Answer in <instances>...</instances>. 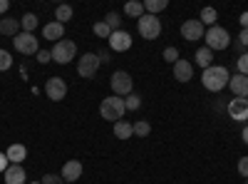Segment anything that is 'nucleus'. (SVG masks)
Listing matches in <instances>:
<instances>
[{
	"label": "nucleus",
	"instance_id": "obj_20",
	"mask_svg": "<svg viewBox=\"0 0 248 184\" xmlns=\"http://www.w3.org/2000/svg\"><path fill=\"white\" fill-rule=\"evenodd\" d=\"M114 137L117 139H132L134 137V127L129 125V122L119 119V122H114Z\"/></svg>",
	"mask_w": 248,
	"mask_h": 184
},
{
	"label": "nucleus",
	"instance_id": "obj_35",
	"mask_svg": "<svg viewBox=\"0 0 248 184\" xmlns=\"http://www.w3.org/2000/svg\"><path fill=\"white\" fill-rule=\"evenodd\" d=\"M43 184H65V179H62L60 174H45L43 177Z\"/></svg>",
	"mask_w": 248,
	"mask_h": 184
},
{
	"label": "nucleus",
	"instance_id": "obj_25",
	"mask_svg": "<svg viewBox=\"0 0 248 184\" xmlns=\"http://www.w3.org/2000/svg\"><path fill=\"white\" fill-rule=\"evenodd\" d=\"M20 28H25V33H32L37 28V15L35 13H25L20 17Z\"/></svg>",
	"mask_w": 248,
	"mask_h": 184
},
{
	"label": "nucleus",
	"instance_id": "obj_1",
	"mask_svg": "<svg viewBox=\"0 0 248 184\" xmlns=\"http://www.w3.org/2000/svg\"><path fill=\"white\" fill-rule=\"evenodd\" d=\"M229 80H231V75H229V70H226L223 65H211V67H206L203 75H201V83H203V87L209 92H221L226 85H229Z\"/></svg>",
	"mask_w": 248,
	"mask_h": 184
},
{
	"label": "nucleus",
	"instance_id": "obj_30",
	"mask_svg": "<svg viewBox=\"0 0 248 184\" xmlns=\"http://www.w3.org/2000/svg\"><path fill=\"white\" fill-rule=\"evenodd\" d=\"M216 17H218V15H216V10H214V8H203L199 20H201L203 25H211V28H214V25H216Z\"/></svg>",
	"mask_w": 248,
	"mask_h": 184
},
{
	"label": "nucleus",
	"instance_id": "obj_9",
	"mask_svg": "<svg viewBox=\"0 0 248 184\" xmlns=\"http://www.w3.org/2000/svg\"><path fill=\"white\" fill-rule=\"evenodd\" d=\"M45 95H47V100H52V102L65 100V97H67V83H65L62 77H50L47 83H45Z\"/></svg>",
	"mask_w": 248,
	"mask_h": 184
},
{
	"label": "nucleus",
	"instance_id": "obj_39",
	"mask_svg": "<svg viewBox=\"0 0 248 184\" xmlns=\"http://www.w3.org/2000/svg\"><path fill=\"white\" fill-rule=\"evenodd\" d=\"M8 8H10V0H0V15H3V17H5Z\"/></svg>",
	"mask_w": 248,
	"mask_h": 184
},
{
	"label": "nucleus",
	"instance_id": "obj_2",
	"mask_svg": "<svg viewBox=\"0 0 248 184\" xmlns=\"http://www.w3.org/2000/svg\"><path fill=\"white\" fill-rule=\"evenodd\" d=\"M124 112H127V107H124V100L117 97V95H109L102 100V105H99V115L109 119V122H119L124 117Z\"/></svg>",
	"mask_w": 248,
	"mask_h": 184
},
{
	"label": "nucleus",
	"instance_id": "obj_36",
	"mask_svg": "<svg viewBox=\"0 0 248 184\" xmlns=\"http://www.w3.org/2000/svg\"><path fill=\"white\" fill-rule=\"evenodd\" d=\"M35 57H37V63H43V65H47V63H50V60H52V55H50V50H40V52H37Z\"/></svg>",
	"mask_w": 248,
	"mask_h": 184
},
{
	"label": "nucleus",
	"instance_id": "obj_38",
	"mask_svg": "<svg viewBox=\"0 0 248 184\" xmlns=\"http://www.w3.org/2000/svg\"><path fill=\"white\" fill-rule=\"evenodd\" d=\"M8 167H10V165H8V157H5L3 152H0V172L5 174V169H8Z\"/></svg>",
	"mask_w": 248,
	"mask_h": 184
},
{
	"label": "nucleus",
	"instance_id": "obj_21",
	"mask_svg": "<svg viewBox=\"0 0 248 184\" xmlns=\"http://www.w3.org/2000/svg\"><path fill=\"white\" fill-rule=\"evenodd\" d=\"M167 5H169V0H144V13L156 15L161 10H167Z\"/></svg>",
	"mask_w": 248,
	"mask_h": 184
},
{
	"label": "nucleus",
	"instance_id": "obj_28",
	"mask_svg": "<svg viewBox=\"0 0 248 184\" xmlns=\"http://www.w3.org/2000/svg\"><path fill=\"white\" fill-rule=\"evenodd\" d=\"M124 107H127V112H137L139 107H141V97L139 95H127V97H124Z\"/></svg>",
	"mask_w": 248,
	"mask_h": 184
},
{
	"label": "nucleus",
	"instance_id": "obj_24",
	"mask_svg": "<svg viewBox=\"0 0 248 184\" xmlns=\"http://www.w3.org/2000/svg\"><path fill=\"white\" fill-rule=\"evenodd\" d=\"M72 15H75V10H72L70 5H57V10H55V23L65 25L67 20H72Z\"/></svg>",
	"mask_w": 248,
	"mask_h": 184
},
{
	"label": "nucleus",
	"instance_id": "obj_37",
	"mask_svg": "<svg viewBox=\"0 0 248 184\" xmlns=\"http://www.w3.org/2000/svg\"><path fill=\"white\" fill-rule=\"evenodd\" d=\"M238 45H241V48H248V28L241 30V35H238Z\"/></svg>",
	"mask_w": 248,
	"mask_h": 184
},
{
	"label": "nucleus",
	"instance_id": "obj_7",
	"mask_svg": "<svg viewBox=\"0 0 248 184\" xmlns=\"http://www.w3.org/2000/svg\"><path fill=\"white\" fill-rule=\"evenodd\" d=\"M99 65H102V60L97 57V52H85V55L77 60V75L85 77V80H90V77L97 75Z\"/></svg>",
	"mask_w": 248,
	"mask_h": 184
},
{
	"label": "nucleus",
	"instance_id": "obj_26",
	"mask_svg": "<svg viewBox=\"0 0 248 184\" xmlns=\"http://www.w3.org/2000/svg\"><path fill=\"white\" fill-rule=\"evenodd\" d=\"M132 127H134V134H137V137H141V139H144V137H149V132H152V125H149L147 119H139V122H134Z\"/></svg>",
	"mask_w": 248,
	"mask_h": 184
},
{
	"label": "nucleus",
	"instance_id": "obj_10",
	"mask_svg": "<svg viewBox=\"0 0 248 184\" xmlns=\"http://www.w3.org/2000/svg\"><path fill=\"white\" fill-rule=\"evenodd\" d=\"M82 172H85L82 162H79V159H70V162H65V165H62L60 177L65 179V184H77V179L82 177Z\"/></svg>",
	"mask_w": 248,
	"mask_h": 184
},
{
	"label": "nucleus",
	"instance_id": "obj_14",
	"mask_svg": "<svg viewBox=\"0 0 248 184\" xmlns=\"http://www.w3.org/2000/svg\"><path fill=\"white\" fill-rule=\"evenodd\" d=\"M174 77L179 80V83H189V80L194 77V65L189 63V60H176L174 63Z\"/></svg>",
	"mask_w": 248,
	"mask_h": 184
},
{
	"label": "nucleus",
	"instance_id": "obj_33",
	"mask_svg": "<svg viewBox=\"0 0 248 184\" xmlns=\"http://www.w3.org/2000/svg\"><path fill=\"white\" fill-rule=\"evenodd\" d=\"M164 60H167V63H176V60H179V50L176 48H167V50H164Z\"/></svg>",
	"mask_w": 248,
	"mask_h": 184
},
{
	"label": "nucleus",
	"instance_id": "obj_34",
	"mask_svg": "<svg viewBox=\"0 0 248 184\" xmlns=\"http://www.w3.org/2000/svg\"><path fill=\"white\" fill-rule=\"evenodd\" d=\"M238 174H241L243 179H248V157H241V159H238Z\"/></svg>",
	"mask_w": 248,
	"mask_h": 184
},
{
	"label": "nucleus",
	"instance_id": "obj_3",
	"mask_svg": "<svg viewBox=\"0 0 248 184\" xmlns=\"http://www.w3.org/2000/svg\"><path fill=\"white\" fill-rule=\"evenodd\" d=\"M203 40H206V48H209L211 52H214V50H226V48L231 45L229 30H226V28H218V25H214V28L206 30Z\"/></svg>",
	"mask_w": 248,
	"mask_h": 184
},
{
	"label": "nucleus",
	"instance_id": "obj_5",
	"mask_svg": "<svg viewBox=\"0 0 248 184\" xmlns=\"http://www.w3.org/2000/svg\"><path fill=\"white\" fill-rule=\"evenodd\" d=\"M50 55H52V60L57 65H67V63H72L75 55H77V45L72 43V40H60V43L52 45Z\"/></svg>",
	"mask_w": 248,
	"mask_h": 184
},
{
	"label": "nucleus",
	"instance_id": "obj_29",
	"mask_svg": "<svg viewBox=\"0 0 248 184\" xmlns=\"http://www.w3.org/2000/svg\"><path fill=\"white\" fill-rule=\"evenodd\" d=\"M92 30H94V35H97V37H102V40H109V37H112V30H109V25L105 23V20L94 23V28H92Z\"/></svg>",
	"mask_w": 248,
	"mask_h": 184
},
{
	"label": "nucleus",
	"instance_id": "obj_18",
	"mask_svg": "<svg viewBox=\"0 0 248 184\" xmlns=\"http://www.w3.org/2000/svg\"><path fill=\"white\" fill-rule=\"evenodd\" d=\"M43 37L52 40V43H60V40L65 37V25H62V23H47L43 28Z\"/></svg>",
	"mask_w": 248,
	"mask_h": 184
},
{
	"label": "nucleus",
	"instance_id": "obj_31",
	"mask_svg": "<svg viewBox=\"0 0 248 184\" xmlns=\"http://www.w3.org/2000/svg\"><path fill=\"white\" fill-rule=\"evenodd\" d=\"M10 67H13V55H10L8 50L0 48V72H5V70H10Z\"/></svg>",
	"mask_w": 248,
	"mask_h": 184
},
{
	"label": "nucleus",
	"instance_id": "obj_13",
	"mask_svg": "<svg viewBox=\"0 0 248 184\" xmlns=\"http://www.w3.org/2000/svg\"><path fill=\"white\" fill-rule=\"evenodd\" d=\"M109 48H112L114 52L129 50V48H132V35H129L127 30H117V33H112V37H109Z\"/></svg>",
	"mask_w": 248,
	"mask_h": 184
},
{
	"label": "nucleus",
	"instance_id": "obj_32",
	"mask_svg": "<svg viewBox=\"0 0 248 184\" xmlns=\"http://www.w3.org/2000/svg\"><path fill=\"white\" fill-rule=\"evenodd\" d=\"M236 65H238V72L248 77V52H243V55L236 60Z\"/></svg>",
	"mask_w": 248,
	"mask_h": 184
},
{
	"label": "nucleus",
	"instance_id": "obj_15",
	"mask_svg": "<svg viewBox=\"0 0 248 184\" xmlns=\"http://www.w3.org/2000/svg\"><path fill=\"white\" fill-rule=\"evenodd\" d=\"M25 182H28V174L23 165H10L5 169V184H25Z\"/></svg>",
	"mask_w": 248,
	"mask_h": 184
},
{
	"label": "nucleus",
	"instance_id": "obj_12",
	"mask_svg": "<svg viewBox=\"0 0 248 184\" xmlns=\"http://www.w3.org/2000/svg\"><path fill=\"white\" fill-rule=\"evenodd\" d=\"M229 117L236 122H246L248 119V100L246 97H233L229 102Z\"/></svg>",
	"mask_w": 248,
	"mask_h": 184
},
{
	"label": "nucleus",
	"instance_id": "obj_23",
	"mask_svg": "<svg viewBox=\"0 0 248 184\" xmlns=\"http://www.w3.org/2000/svg\"><path fill=\"white\" fill-rule=\"evenodd\" d=\"M124 15H129V17H141L144 15V3L141 0H129L127 5H124Z\"/></svg>",
	"mask_w": 248,
	"mask_h": 184
},
{
	"label": "nucleus",
	"instance_id": "obj_43",
	"mask_svg": "<svg viewBox=\"0 0 248 184\" xmlns=\"http://www.w3.org/2000/svg\"><path fill=\"white\" fill-rule=\"evenodd\" d=\"M243 184H248V179H246V182H243Z\"/></svg>",
	"mask_w": 248,
	"mask_h": 184
},
{
	"label": "nucleus",
	"instance_id": "obj_42",
	"mask_svg": "<svg viewBox=\"0 0 248 184\" xmlns=\"http://www.w3.org/2000/svg\"><path fill=\"white\" fill-rule=\"evenodd\" d=\"M30 184H43V182H30Z\"/></svg>",
	"mask_w": 248,
	"mask_h": 184
},
{
	"label": "nucleus",
	"instance_id": "obj_17",
	"mask_svg": "<svg viewBox=\"0 0 248 184\" xmlns=\"http://www.w3.org/2000/svg\"><path fill=\"white\" fill-rule=\"evenodd\" d=\"M5 157H8V162H13V165H23V162L28 159V147L25 145H10L8 147V152H5Z\"/></svg>",
	"mask_w": 248,
	"mask_h": 184
},
{
	"label": "nucleus",
	"instance_id": "obj_40",
	"mask_svg": "<svg viewBox=\"0 0 248 184\" xmlns=\"http://www.w3.org/2000/svg\"><path fill=\"white\" fill-rule=\"evenodd\" d=\"M241 25H243V28H248V13H243V15H241Z\"/></svg>",
	"mask_w": 248,
	"mask_h": 184
},
{
	"label": "nucleus",
	"instance_id": "obj_8",
	"mask_svg": "<svg viewBox=\"0 0 248 184\" xmlns=\"http://www.w3.org/2000/svg\"><path fill=\"white\" fill-rule=\"evenodd\" d=\"M13 45L17 52H23V55H37L40 52V40L32 35V33H20L13 37Z\"/></svg>",
	"mask_w": 248,
	"mask_h": 184
},
{
	"label": "nucleus",
	"instance_id": "obj_22",
	"mask_svg": "<svg viewBox=\"0 0 248 184\" xmlns=\"http://www.w3.org/2000/svg\"><path fill=\"white\" fill-rule=\"evenodd\" d=\"M194 57H196V65H201V67L206 70V67H211V60H214V52H211L209 48H199Z\"/></svg>",
	"mask_w": 248,
	"mask_h": 184
},
{
	"label": "nucleus",
	"instance_id": "obj_4",
	"mask_svg": "<svg viewBox=\"0 0 248 184\" xmlns=\"http://www.w3.org/2000/svg\"><path fill=\"white\" fill-rule=\"evenodd\" d=\"M137 28H139V35L144 40H156L161 35V20L156 15H149V13H144L139 20H137Z\"/></svg>",
	"mask_w": 248,
	"mask_h": 184
},
{
	"label": "nucleus",
	"instance_id": "obj_19",
	"mask_svg": "<svg viewBox=\"0 0 248 184\" xmlns=\"http://www.w3.org/2000/svg\"><path fill=\"white\" fill-rule=\"evenodd\" d=\"M0 33L3 35H10V37H15V35H20V20H15V17H3L0 20Z\"/></svg>",
	"mask_w": 248,
	"mask_h": 184
},
{
	"label": "nucleus",
	"instance_id": "obj_41",
	"mask_svg": "<svg viewBox=\"0 0 248 184\" xmlns=\"http://www.w3.org/2000/svg\"><path fill=\"white\" fill-rule=\"evenodd\" d=\"M241 139H243L246 145H248V127H243V132H241Z\"/></svg>",
	"mask_w": 248,
	"mask_h": 184
},
{
	"label": "nucleus",
	"instance_id": "obj_27",
	"mask_svg": "<svg viewBox=\"0 0 248 184\" xmlns=\"http://www.w3.org/2000/svg\"><path fill=\"white\" fill-rule=\"evenodd\" d=\"M105 23L109 25V30H112V33H117V30H122V15L112 10V13H107V17H105Z\"/></svg>",
	"mask_w": 248,
	"mask_h": 184
},
{
	"label": "nucleus",
	"instance_id": "obj_11",
	"mask_svg": "<svg viewBox=\"0 0 248 184\" xmlns=\"http://www.w3.org/2000/svg\"><path fill=\"white\" fill-rule=\"evenodd\" d=\"M181 37L189 40V43H196V40H201V37H203V23H201V20H184Z\"/></svg>",
	"mask_w": 248,
	"mask_h": 184
},
{
	"label": "nucleus",
	"instance_id": "obj_16",
	"mask_svg": "<svg viewBox=\"0 0 248 184\" xmlns=\"http://www.w3.org/2000/svg\"><path fill=\"white\" fill-rule=\"evenodd\" d=\"M229 87H231V92L236 95V97H246L248 100V77L246 75H233L231 80H229Z\"/></svg>",
	"mask_w": 248,
	"mask_h": 184
},
{
	"label": "nucleus",
	"instance_id": "obj_6",
	"mask_svg": "<svg viewBox=\"0 0 248 184\" xmlns=\"http://www.w3.org/2000/svg\"><path fill=\"white\" fill-rule=\"evenodd\" d=\"M109 85H112V92H114L117 97H122V100L134 92V80H132L129 72H124V70H117V72L112 75Z\"/></svg>",
	"mask_w": 248,
	"mask_h": 184
}]
</instances>
